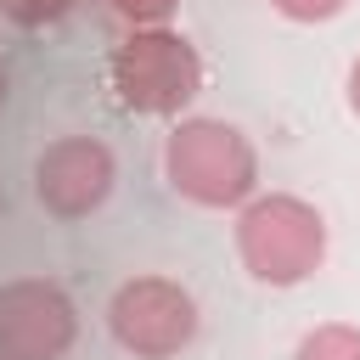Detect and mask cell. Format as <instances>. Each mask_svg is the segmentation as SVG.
Returning <instances> with one entry per match:
<instances>
[{"instance_id":"52a82bcc","label":"cell","mask_w":360,"mask_h":360,"mask_svg":"<svg viewBox=\"0 0 360 360\" xmlns=\"http://www.w3.org/2000/svg\"><path fill=\"white\" fill-rule=\"evenodd\" d=\"M292 360H360V326L326 321V326H315V332L298 338Z\"/></svg>"},{"instance_id":"5b68a950","label":"cell","mask_w":360,"mask_h":360,"mask_svg":"<svg viewBox=\"0 0 360 360\" xmlns=\"http://www.w3.org/2000/svg\"><path fill=\"white\" fill-rule=\"evenodd\" d=\"M73 338L79 309L56 281L22 276L0 287V360H62Z\"/></svg>"},{"instance_id":"6da1fadb","label":"cell","mask_w":360,"mask_h":360,"mask_svg":"<svg viewBox=\"0 0 360 360\" xmlns=\"http://www.w3.org/2000/svg\"><path fill=\"white\" fill-rule=\"evenodd\" d=\"M163 174L197 208H242L259 186V152L225 118H180L163 141Z\"/></svg>"},{"instance_id":"8992f818","label":"cell","mask_w":360,"mask_h":360,"mask_svg":"<svg viewBox=\"0 0 360 360\" xmlns=\"http://www.w3.org/2000/svg\"><path fill=\"white\" fill-rule=\"evenodd\" d=\"M112 180H118V163H112V152H107L96 135H62V141H51V146L39 152V163H34V191H39V202H45L56 219H84V214H96V208L107 202Z\"/></svg>"},{"instance_id":"7c38bea8","label":"cell","mask_w":360,"mask_h":360,"mask_svg":"<svg viewBox=\"0 0 360 360\" xmlns=\"http://www.w3.org/2000/svg\"><path fill=\"white\" fill-rule=\"evenodd\" d=\"M0 107H6V68H0Z\"/></svg>"},{"instance_id":"9c48e42d","label":"cell","mask_w":360,"mask_h":360,"mask_svg":"<svg viewBox=\"0 0 360 360\" xmlns=\"http://www.w3.org/2000/svg\"><path fill=\"white\" fill-rule=\"evenodd\" d=\"M129 28H146V22H169L180 11V0H107Z\"/></svg>"},{"instance_id":"8fae6325","label":"cell","mask_w":360,"mask_h":360,"mask_svg":"<svg viewBox=\"0 0 360 360\" xmlns=\"http://www.w3.org/2000/svg\"><path fill=\"white\" fill-rule=\"evenodd\" d=\"M349 107L360 112V56H354V68H349Z\"/></svg>"},{"instance_id":"3957f363","label":"cell","mask_w":360,"mask_h":360,"mask_svg":"<svg viewBox=\"0 0 360 360\" xmlns=\"http://www.w3.org/2000/svg\"><path fill=\"white\" fill-rule=\"evenodd\" d=\"M236 253H242L253 281L298 287L326 259V219H321L315 202H304L292 191L248 197L242 214H236Z\"/></svg>"},{"instance_id":"ba28073f","label":"cell","mask_w":360,"mask_h":360,"mask_svg":"<svg viewBox=\"0 0 360 360\" xmlns=\"http://www.w3.org/2000/svg\"><path fill=\"white\" fill-rule=\"evenodd\" d=\"M68 11H73V0H0V17H11L17 28H45Z\"/></svg>"},{"instance_id":"7a4b0ae2","label":"cell","mask_w":360,"mask_h":360,"mask_svg":"<svg viewBox=\"0 0 360 360\" xmlns=\"http://www.w3.org/2000/svg\"><path fill=\"white\" fill-rule=\"evenodd\" d=\"M107 84H112L118 107L146 112V118H169V112H180V107L197 101V90H202V56L169 22H146V28H129L112 45Z\"/></svg>"},{"instance_id":"30bf717a","label":"cell","mask_w":360,"mask_h":360,"mask_svg":"<svg viewBox=\"0 0 360 360\" xmlns=\"http://www.w3.org/2000/svg\"><path fill=\"white\" fill-rule=\"evenodd\" d=\"M281 17H292V22H326V17H338L343 11V0H270Z\"/></svg>"},{"instance_id":"277c9868","label":"cell","mask_w":360,"mask_h":360,"mask_svg":"<svg viewBox=\"0 0 360 360\" xmlns=\"http://www.w3.org/2000/svg\"><path fill=\"white\" fill-rule=\"evenodd\" d=\"M107 326L135 360H169L197 338V298L169 276H129L107 304Z\"/></svg>"}]
</instances>
